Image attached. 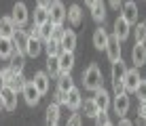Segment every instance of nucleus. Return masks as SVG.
<instances>
[{
  "label": "nucleus",
  "mask_w": 146,
  "mask_h": 126,
  "mask_svg": "<svg viewBox=\"0 0 146 126\" xmlns=\"http://www.w3.org/2000/svg\"><path fill=\"white\" fill-rule=\"evenodd\" d=\"M83 84H85V88L91 90V93H95L98 88H102V72H100V67L95 63H91L83 72Z\"/></svg>",
  "instance_id": "f257e3e1"
},
{
  "label": "nucleus",
  "mask_w": 146,
  "mask_h": 126,
  "mask_svg": "<svg viewBox=\"0 0 146 126\" xmlns=\"http://www.w3.org/2000/svg\"><path fill=\"white\" fill-rule=\"evenodd\" d=\"M49 21L55 23V25H62L66 21V7H64V2H59V0H53L51 4H49Z\"/></svg>",
  "instance_id": "f03ea898"
},
{
  "label": "nucleus",
  "mask_w": 146,
  "mask_h": 126,
  "mask_svg": "<svg viewBox=\"0 0 146 126\" xmlns=\"http://www.w3.org/2000/svg\"><path fill=\"white\" fill-rule=\"evenodd\" d=\"M13 23L17 25V27H23V25L28 23V7L23 2H17L13 7V15H11Z\"/></svg>",
  "instance_id": "7ed1b4c3"
},
{
  "label": "nucleus",
  "mask_w": 146,
  "mask_h": 126,
  "mask_svg": "<svg viewBox=\"0 0 146 126\" xmlns=\"http://www.w3.org/2000/svg\"><path fill=\"white\" fill-rule=\"evenodd\" d=\"M140 80H142V76H140L138 67H133V69H127V72H125V76H123V84H125V90H127V93H133V90H135V86L140 84Z\"/></svg>",
  "instance_id": "20e7f679"
},
{
  "label": "nucleus",
  "mask_w": 146,
  "mask_h": 126,
  "mask_svg": "<svg viewBox=\"0 0 146 126\" xmlns=\"http://www.w3.org/2000/svg\"><path fill=\"white\" fill-rule=\"evenodd\" d=\"M21 93H23V99H26V103L30 105V107L38 105V101H40V93L36 90V86H34L32 80H28V82H26V86H23Z\"/></svg>",
  "instance_id": "39448f33"
},
{
  "label": "nucleus",
  "mask_w": 146,
  "mask_h": 126,
  "mask_svg": "<svg viewBox=\"0 0 146 126\" xmlns=\"http://www.w3.org/2000/svg\"><path fill=\"white\" fill-rule=\"evenodd\" d=\"M121 11H123V13H121V17H123L129 25L135 23V19H138V15H140V13H138V7H135V2H133V0H129V2H123Z\"/></svg>",
  "instance_id": "423d86ee"
},
{
  "label": "nucleus",
  "mask_w": 146,
  "mask_h": 126,
  "mask_svg": "<svg viewBox=\"0 0 146 126\" xmlns=\"http://www.w3.org/2000/svg\"><path fill=\"white\" fill-rule=\"evenodd\" d=\"M129 32H131V29H129V23L119 15L117 21H114V38H117L119 42H123V40L129 38Z\"/></svg>",
  "instance_id": "0eeeda50"
},
{
  "label": "nucleus",
  "mask_w": 146,
  "mask_h": 126,
  "mask_svg": "<svg viewBox=\"0 0 146 126\" xmlns=\"http://www.w3.org/2000/svg\"><path fill=\"white\" fill-rule=\"evenodd\" d=\"M57 63H59V72L62 74H70V69L74 67V53L62 50V55L57 57Z\"/></svg>",
  "instance_id": "6e6552de"
},
{
  "label": "nucleus",
  "mask_w": 146,
  "mask_h": 126,
  "mask_svg": "<svg viewBox=\"0 0 146 126\" xmlns=\"http://www.w3.org/2000/svg\"><path fill=\"white\" fill-rule=\"evenodd\" d=\"M112 109H114V114H117V116L125 118V114H127V109H129V97H127V93H123V95H117V97H114Z\"/></svg>",
  "instance_id": "1a4fd4ad"
},
{
  "label": "nucleus",
  "mask_w": 146,
  "mask_h": 126,
  "mask_svg": "<svg viewBox=\"0 0 146 126\" xmlns=\"http://www.w3.org/2000/svg\"><path fill=\"white\" fill-rule=\"evenodd\" d=\"M11 40H13V44H15V50H19V53L26 55V48H28V32H23L21 27H17Z\"/></svg>",
  "instance_id": "9d476101"
},
{
  "label": "nucleus",
  "mask_w": 146,
  "mask_h": 126,
  "mask_svg": "<svg viewBox=\"0 0 146 126\" xmlns=\"http://www.w3.org/2000/svg\"><path fill=\"white\" fill-rule=\"evenodd\" d=\"M0 95H2L4 109H9V112H15V107H17V93H13L9 86H4L2 90H0Z\"/></svg>",
  "instance_id": "9b49d317"
},
{
  "label": "nucleus",
  "mask_w": 146,
  "mask_h": 126,
  "mask_svg": "<svg viewBox=\"0 0 146 126\" xmlns=\"http://www.w3.org/2000/svg\"><path fill=\"white\" fill-rule=\"evenodd\" d=\"M59 46H62V50L74 53V48H76V34H74L72 29H64V36L59 40Z\"/></svg>",
  "instance_id": "f8f14e48"
},
{
  "label": "nucleus",
  "mask_w": 146,
  "mask_h": 126,
  "mask_svg": "<svg viewBox=\"0 0 146 126\" xmlns=\"http://www.w3.org/2000/svg\"><path fill=\"white\" fill-rule=\"evenodd\" d=\"M131 61L135 63V67H142V65L146 63V46H144V44H140V42L133 44V48H131Z\"/></svg>",
  "instance_id": "ddd939ff"
},
{
  "label": "nucleus",
  "mask_w": 146,
  "mask_h": 126,
  "mask_svg": "<svg viewBox=\"0 0 146 126\" xmlns=\"http://www.w3.org/2000/svg\"><path fill=\"white\" fill-rule=\"evenodd\" d=\"M32 82H34V86H36V90H38L40 95H47V93H49V74L36 72Z\"/></svg>",
  "instance_id": "4468645a"
},
{
  "label": "nucleus",
  "mask_w": 146,
  "mask_h": 126,
  "mask_svg": "<svg viewBox=\"0 0 146 126\" xmlns=\"http://www.w3.org/2000/svg\"><path fill=\"white\" fill-rule=\"evenodd\" d=\"M108 40H110V36L106 34V29L98 27V29L93 32V46L98 48V50H106V46H108Z\"/></svg>",
  "instance_id": "2eb2a0df"
},
{
  "label": "nucleus",
  "mask_w": 146,
  "mask_h": 126,
  "mask_svg": "<svg viewBox=\"0 0 146 126\" xmlns=\"http://www.w3.org/2000/svg\"><path fill=\"white\" fill-rule=\"evenodd\" d=\"M15 29H17V25L13 23L11 17H0V36L2 38H13Z\"/></svg>",
  "instance_id": "dca6fc26"
},
{
  "label": "nucleus",
  "mask_w": 146,
  "mask_h": 126,
  "mask_svg": "<svg viewBox=\"0 0 146 126\" xmlns=\"http://www.w3.org/2000/svg\"><path fill=\"white\" fill-rule=\"evenodd\" d=\"M106 55H108V59L110 61H119L121 59V42L117 38H110L108 40V46H106Z\"/></svg>",
  "instance_id": "f3484780"
},
{
  "label": "nucleus",
  "mask_w": 146,
  "mask_h": 126,
  "mask_svg": "<svg viewBox=\"0 0 146 126\" xmlns=\"http://www.w3.org/2000/svg\"><path fill=\"white\" fill-rule=\"evenodd\" d=\"M66 17H68V21H70V25H80V21H83V8L78 7V4H72V7L66 11Z\"/></svg>",
  "instance_id": "a211bd4d"
},
{
  "label": "nucleus",
  "mask_w": 146,
  "mask_h": 126,
  "mask_svg": "<svg viewBox=\"0 0 146 126\" xmlns=\"http://www.w3.org/2000/svg\"><path fill=\"white\" fill-rule=\"evenodd\" d=\"M66 105L72 112H76V109L83 105V97H80V90L76 88H72V90H68V101H66Z\"/></svg>",
  "instance_id": "6ab92c4d"
},
{
  "label": "nucleus",
  "mask_w": 146,
  "mask_h": 126,
  "mask_svg": "<svg viewBox=\"0 0 146 126\" xmlns=\"http://www.w3.org/2000/svg\"><path fill=\"white\" fill-rule=\"evenodd\" d=\"M93 101H95V105H98L100 109H108V107H110V95L106 93V90H104V86L95 90Z\"/></svg>",
  "instance_id": "aec40b11"
},
{
  "label": "nucleus",
  "mask_w": 146,
  "mask_h": 126,
  "mask_svg": "<svg viewBox=\"0 0 146 126\" xmlns=\"http://www.w3.org/2000/svg\"><path fill=\"white\" fill-rule=\"evenodd\" d=\"M15 53V44L11 38H2L0 36V59H9Z\"/></svg>",
  "instance_id": "412c9836"
},
{
  "label": "nucleus",
  "mask_w": 146,
  "mask_h": 126,
  "mask_svg": "<svg viewBox=\"0 0 146 126\" xmlns=\"http://www.w3.org/2000/svg\"><path fill=\"white\" fill-rule=\"evenodd\" d=\"M47 126H57V122H59V105L57 103H51L47 107Z\"/></svg>",
  "instance_id": "4be33fe9"
},
{
  "label": "nucleus",
  "mask_w": 146,
  "mask_h": 126,
  "mask_svg": "<svg viewBox=\"0 0 146 126\" xmlns=\"http://www.w3.org/2000/svg\"><path fill=\"white\" fill-rule=\"evenodd\" d=\"M91 17H93L98 23L106 19V4H104L102 0H98V2H95L93 7H91Z\"/></svg>",
  "instance_id": "5701e85b"
},
{
  "label": "nucleus",
  "mask_w": 146,
  "mask_h": 126,
  "mask_svg": "<svg viewBox=\"0 0 146 126\" xmlns=\"http://www.w3.org/2000/svg\"><path fill=\"white\" fill-rule=\"evenodd\" d=\"M9 59H11V69H13L15 74H21V72H23V53L15 50Z\"/></svg>",
  "instance_id": "b1692460"
},
{
  "label": "nucleus",
  "mask_w": 146,
  "mask_h": 126,
  "mask_svg": "<svg viewBox=\"0 0 146 126\" xmlns=\"http://www.w3.org/2000/svg\"><path fill=\"white\" fill-rule=\"evenodd\" d=\"M57 88L62 90V93H68V90H72V88H74L72 76H70V74H62V76H59V80H57Z\"/></svg>",
  "instance_id": "393cba45"
},
{
  "label": "nucleus",
  "mask_w": 146,
  "mask_h": 126,
  "mask_svg": "<svg viewBox=\"0 0 146 126\" xmlns=\"http://www.w3.org/2000/svg\"><path fill=\"white\" fill-rule=\"evenodd\" d=\"M40 50H42V44H40V40H38V38H28L26 55H30V57H38Z\"/></svg>",
  "instance_id": "a878e982"
},
{
  "label": "nucleus",
  "mask_w": 146,
  "mask_h": 126,
  "mask_svg": "<svg viewBox=\"0 0 146 126\" xmlns=\"http://www.w3.org/2000/svg\"><path fill=\"white\" fill-rule=\"evenodd\" d=\"M125 72H127V65H125L123 59H119V61L112 63V72H110V74H112V80H123Z\"/></svg>",
  "instance_id": "bb28decb"
},
{
  "label": "nucleus",
  "mask_w": 146,
  "mask_h": 126,
  "mask_svg": "<svg viewBox=\"0 0 146 126\" xmlns=\"http://www.w3.org/2000/svg\"><path fill=\"white\" fill-rule=\"evenodd\" d=\"M44 50H47V57H59L62 55V46H59L57 40H47V44H44Z\"/></svg>",
  "instance_id": "cd10ccee"
},
{
  "label": "nucleus",
  "mask_w": 146,
  "mask_h": 126,
  "mask_svg": "<svg viewBox=\"0 0 146 126\" xmlns=\"http://www.w3.org/2000/svg\"><path fill=\"white\" fill-rule=\"evenodd\" d=\"M23 86H26V78H23L21 74H15V78L9 82V88H11L13 93H21Z\"/></svg>",
  "instance_id": "c85d7f7f"
},
{
  "label": "nucleus",
  "mask_w": 146,
  "mask_h": 126,
  "mask_svg": "<svg viewBox=\"0 0 146 126\" xmlns=\"http://www.w3.org/2000/svg\"><path fill=\"white\" fill-rule=\"evenodd\" d=\"M53 29H55V23H51V21H44L42 25H40V40H51V36H53Z\"/></svg>",
  "instance_id": "c756f323"
},
{
  "label": "nucleus",
  "mask_w": 146,
  "mask_h": 126,
  "mask_svg": "<svg viewBox=\"0 0 146 126\" xmlns=\"http://www.w3.org/2000/svg\"><path fill=\"white\" fill-rule=\"evenodd\" d=\"M47 72H49V76H51V78H57L59 74V63H57V57H49L47 59Z\"/></svg>",
  "instance_id": "7c9ffc66"
},
{
  "label": "nucleus",
  "mask_w": 146,
  "mask_h": 126,
  "mask_svg": "<svg viewBox=\"0 0 146 126\" xmlns=\"http://www.w3.org/2000/svg\"><path fill=\"white\" fill-rule=\"evenodd\" d=\"M44 21H49V11L42 8V7H36V11H34V23L42 25Z\"/></svg>",
  "instance_id": "2f4dec72"
},
{
  "label": "nucleus",
  "mask_w": 146,
  "mask_h": 126,
  "mask_svg": "<svg viewBox=\"0 0 146 126\" xmlns=\"http://www.w3.org/2000/svg\"><path fill=\"white\" fill-rule=\"evenodd\" d=\"M83 109H85V116H89V118H95V114L100 112V107L95 105V101L93 99H87L83 103Z\"/></svg>",
  "instance_id": "473e14b6"
},
{
  "label": "nucleus",
  "mask_w": 146,
  "mask_h": 126,
  "mask_svg": "<svg viewBox=\"0 0 146 126\" xmlns=\"http://www.w3.org/2000/svg\"><path fill=\"white\" fill-rule=\"evenodd\" d=\"M135 42H140V44L146 42V21L135 23Z\"/></svg>",
  "instance_id": "72a5a7b5"
},
{
  "label": "nucleus",
  "mask_w": 146,
  "mask_h": 126,
  "mask_svg": "<svg viewBox=\"0 0 146 126\" xmlns=\"http://www.w3.org/2000/svg\"><path fill=\"white\" fill-rule=\"evenodd\" d=\"M95 126H106L110 122V118H108V114H106V109H100L98 114H95Z\"/></svg>",
  "instance_id": "f704fd0d"
},
{
  "label": "nucleus",
  "mask_w": 146,
  "mask_h": 126,
  "mask_svg": "<svg viewBox=\"0 0 146 126\" xmlns=\"http://www.w3.org/2000/svg\"><path fill=\"white\" fill-rule=\"evenodd\" d=\"M133 93L138 95V99H140V101H146V80H140V84L135 86Z\"/></svg>",
  "instance_id": "c9c22d12"
},
{
  "label": "nucleus",
  "mask_w": 146,
  "mask_h": 126,
  "mask_svg": "<svg viewBox=\"0 0 146 126\" xmlns=\"http://www.w3.org/2000/svg\"><path fill=\"white\" fill-rule=\"evenodd\" d=\"M0 74H2V80H4V84H7V86H9V82L15 78V72L11 69V65H9V67H2V69H0Z\"/></svg>",
  "instance_id": "e433bc0d"
},
{
  "label": "nucleus",
  "mask_w": 146,
  "mask_h": 126,
  "mask_svg": "<svg viewBox=\"0 0 146 126\" xmlns=\"http://www.w3.org/2000/svg\"><path fill=\"white\" fill-rule=\"evenodd\" d=\"M66 101H68V93H62V90H55V95H53V103H57V105H66Z\"/></svg>",
  "instance_id": "4c0bfd02"
},
{
  "label": "nucleus",
  "mask_w": 146,
  "mask_h": 126,
  "mask_svg": "<svg viewBox=\"0 0 146 126\" xmlns=\"http://www.w3.org/2000/svg\"><path fill=\"white\" fill-rule=\"evenodd\" d=\"M112 88H114V97H117V95H123V93H127V90H125V84H123V80H112Z\"/></svg>",
  "instance_id": "58836bf2"
},
{
  "label": "nucleus",
  "mask_w": 146,
  "mask_h": 126,
  "mask_svg": "<svg viewBox=\"0 0 146 126\" xmlns=\"http://www.w3.org/2000/svg\"><path fill=\"white\" fill-rule=\"evenodd\" d=\"M80 124H83V120H80V114H74V116H70V120H68L66 126H80Z\"/></svg>",
  "instance_id": "ea45409f"
},
{
  "label": "nucleus",
  "mask_w": 146,
  "mask_h": 126,
  "mask_svg": "<svg viewBox=\"0 0 146 126\" xmlns=\"http://www.w3.org/2000/svg\"><path fill=\"white\" fill-rule=\"evenodd\" d=\"M62 36H64V27H62V25H55V29H53V40H57V42H59V40H62Z\"/></svg>",
  "instance_id": "a19ab883"
},
{
  "label": "nucleus",
  "mask_w": 146,
  "mask_h": 126,
  "mask_svg": "<svg viewBox=\"0 0 146 126\" xmlns=\"http://www.w3.org/2000/svg\"><path fill=\"white\" fill-rule=\"evenodd\" d=\"M28 38H38V40H40V25H36V23L32 25V29H30Z\"/></svg>",
  "instance_id": "79ce46f5"
},
{
  "label": "nucleus",
  "mask_w": 146,
  "mask_h": 126,
  "mask_svg": "<svg viewBox=\"0 0 146 126\" xmlns=\"http://www.w3.org/2000/svg\"><path fill=\"white\" fill-rule=\"evenodd\" d=\"M138 114H140V118H144V120H146V101H142V103H140Z\"/></svg>",
  "instance_id": "37998d69"
},
{
  "label": "nucleus",
  "mask_w": 146,
  "mask_h": 126,
  "mask_svg": "<svg viewBox=\"0 0 146 126\" xmlns=\"http://www.w3.org/2000/svg\"><path fill=\"white\" fill-rule=\"evenodd\" d=\"M117 126H133V122H131V120H127V118H121Z\"/></svg>",
  "instance_id": "c03bdc74"
},
{
  "label": "nucleus",
  "mask_w": 146,
  "mask_h": 126,
  "mask_svg": "<svg viewBox=\"0 0 146 126\" xmlns=\"http://www.w3.org/2000/svg\"><path fill=\"white\" fill-rule=\"evenodd\" d=\"M53 0H36V4L38 7H42V8H49V4H51Z\"/></svg>",
  "instance_id": "a18cd8bd"
},
{
  "label": "nucleus",
  "mask_w": 146,
  "mask_h": 126,
  "mask_svg": "<svg viewBox=\"0 0 146 126\" xmlns=\"http://www.w3.org/2000/svg\"><path fill=\"white\" fill-rule=\"evenodd\" d=\"M110 7H112V8H119V7H123V0H110Z\"/></svg>",
  "instance_id": "49530a36"
},
{
  "label": "nucleus",
  "mask_w": 146,
  "mask_h": 126,
  "mask_svg": "<svg viewBox=\"0 0 146 126\" xmlns=\"http://www.w3.org/2000/svg\"><path fill=\"white\" fill-rule=\"evenodd\" d=\"M4 86H7V84H4V80H2V74H0V90H2Z\"/></svg>",
  "instance_id": "de8ad7c7"
},
{
  "label": "nucleus",
  "mask_w": 146,
  "mask_h": 126,
  "mask_svg": "<svg viewBox=\"0 0 146 126\" xmlns=\"http://www.w3.org/2000/svg\"><path fill=\"white\" fill-rule=\"evenodd\" d=\"M95 2H98V0H85V4H89V7H93Z\"/></svg>",
  "instance_id": "09e8293b"
},
{
  "label": "nucleus",
  "mask_w": 146,
  "mask_h": 126,
  "mask_svg": "<svg viewBox=\"0 0 146 126\" xmlns=\"http://www.w3.org/2000/svg\"><path fill=\"white\" fill-rule=\"evenodd\" d=\"M4 107V103H2V95H0V109H2Z\"/></svg>",
  "instance_id": "8fccbe9b"
},
{
  "label": "nucleus",
  "mask_w": 146,
  "mask_h": 126,
  "mask_svg": "<svg viewBox=\"0 0 146 126\" xmlns=\"http://www.w3.org/2000/svg\"><path fill=\"white\" fill-rule=\"evenodd\" d=\"M106 126H112V124H110V122H108V124H106Z\"/></svg>",
  "instance_id": "3c124183"
}]
</instances>
